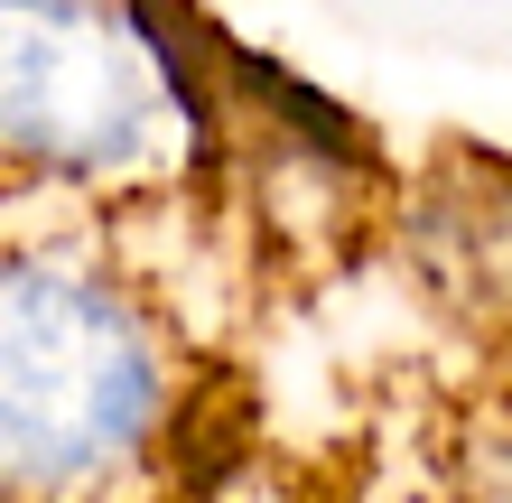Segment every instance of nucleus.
Here are the masks:
<instances>
[{"label": "nucleus", "mask_w": 512, "mask_h": 503, "mask_svg": "<svg viewBox=\"0 0 512 503\" xmlns=\"http://www.w3.org/2000/svg\"><path fill=\"white\" fill-rule=\"evenodd\" d=\"M233 131L168 0H0V177L56 196H168Z\"/></svg>", "instance_id": "2"}, {"label": "nucleus", "mask_w": 512, "mask_h": 503, "mask_svg": "<svg viewBox=\"0 0 512 503\" xmlns=\"http://www.w3.org/2000/svg\"><path fill=\"white\" fill-rule=\"evenodd\" d=\"M187 429L168 317L56 243L0 252V503H131Z\"/></svg>", "instance_id": "1"}]
</instances>
